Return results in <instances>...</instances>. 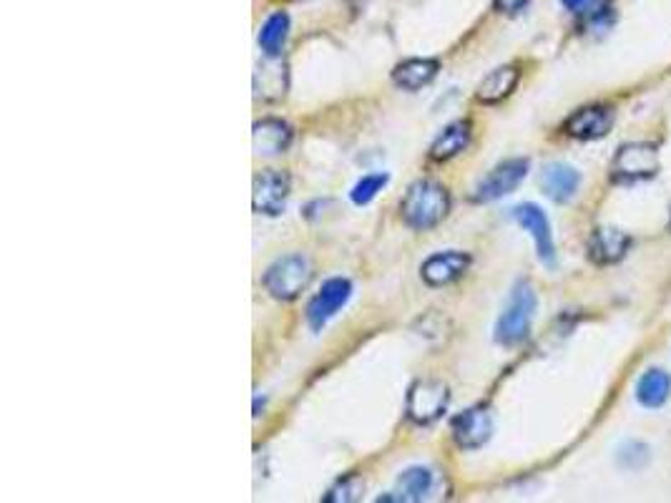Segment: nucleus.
<instances>
[{
	"label": "nucleus",
	"mask_w": 671,
	"mask_h": 503,
	"mask_svg": "<svg viewBox=\"0 0 671 503\" xmlns=\"http://www.w3.org/2000/svg\"><path fill=\"white\" fill-rule=\"evenodd\" d=\"M450 212V194L443 184L433 182V179H420L413 187L405 192L403 202H400V217L410 229H425L438 227Z\"/></svg>",
	"instance_id": "nucleus-1"
},
{
	"label": "nucleus",
	"mask_w": 671,
	"mask_h": 503,
	"mask_svg": "<svg viewBox=\"0 0 671 503\" xmlns=\"http://www.w3.org/2000/svg\"><path fill=\"white\" fill-rule=\"evenodd\" d=\"M536 292L528 282H518L513 287L508 305L503 307L501 317L496 322V340L501 345H518L528 338L533 325V315H536Z\"/></svg>",
	"instance_id": "nucleus-2"
},
{
	"label": "nucleus",
	"mask_w": 671,
	"mask_h": 503,
	"mask_svg": "<svg viewBox=\"0 0 671 503\" xmlns=\"http://www.w3.org/2000/svg\"><path fill=\"white\" fill-rule=\"evenodd\" d=\"M310 277L312 267L307 262V257L287 255L279 257L274 265H269V270L264 272V287H267V292L274 300L290 302L295 297H300V292L305 290Z\"/></svg>",
	"instance_id": "nucleus-3"
},
{
	"label": "nucleus",
	"mask_w": 671,
	"mask_h": 503,
	"mask_svg": "<svg viewBox=\"0 0 671 503\" xmlns=\"http://www.w3.org/2000/svg\"><path fill=\"white\" fill-rule=\"evenodd\" d=\"M659 151L656 146L644 144V141H631L616 151L614 161H611V177L614 182H641V179H651L659 174Z\"/></svg>",
	"instance_id": "nucleus-4"
},
{
	"label": "nucleus",
	"mask_w": 671,
	"mask_h": 503,
	"mask_svg": "<svg viewBox=\"0 0 671 503\" xmlns=\"http://www.w3.org/2000/svg\"><path fill=\"white\" fill-rule=\"evenodd\" d=\"M448 385L440 383V380L425 378L418 380V383L410 385L408 390V403H405V410H408V418L418 426H430L445 413L448 408Z\"/></svg>",
	"instance_id": "nucleus-5"
},
{
	"label": "nucleus",
	"mask_w": 671,
	"mask_h": 503,
	"mask_svg": "<svg viewBox=\"0 0 671 503\" xmlns=\"http://www.w3.org/2000/svg\"><path fill=\"white\" fill-rule=\"evenodd\" d=\"M290 199V177L277 169H269L254 177L252 187V207L257 214L264 217H277L287 207Z\"/></svg>",
	"instance_id": "nucleus-6"
},
{
	"label": "nucleus",
	"mask_w": 671,
	"mask_h": 503,
	"mask_svg": "<svg viewBox=\"0 0 671 503\" xmlns=\"http://www.w3.org/2000/svg\"><path fill=\"white\" fill-rule=\"evenodd\" d=\"M528 159H508L498 164L478 187H475L473 199L475 202H496V199L506 197V194L516 192L521 187L523 179L528 177Z\"/></svg>",
	"instance_id": "nucleus-7"
},
{
	"label": "nucleus",
	"mask_w": 671,
	"mask_h": 503,
	"mask_svg": "<svg viewBox=\"0 0 671 503\" xmlns=\"http://www.w3.org/2000/svg\"><path fill=\"white\" fill-rule=\"evenodd\" d=\"M350 295H352V285L347 280H342V277H332V280H327L325 285L320 287V292L312 297L310 305H307V325H310L315 332H320L322 327H325L327 322H330L332 317H335L337 312L345 307V302L350 300Z\"/></svg>",
	"instance_id": "nucleus-8"
},
{
	"label": "nucleus",
	"mask_w": 671,
	"mask_h": 503,
	"mask_svg": "<svg viewBox=\"0 0 671 503\" xmlns=\"http://www.w3.org/2000/svg\"><path fill=\"white\" fill-rule=\"evenodd\" d=\"M453 441L455 446L463 448V451H475V448H483L493 436V415L491 410L483 408V405H475V408L465 410L453 421Z\"/></svg>",
	"instance_id": "nucleus-9"
},
{
	"label": "nucleus",
	"mask_w": 671,
	"mask_h": 503,
	"mask_svg": "<svg viewBox=\"0 0 671 503\" xmlns=\"http://www.w3.org/2000/svg\"><path fill=\"white\" fill-rule=\"evenodd\" d=\"M513 219H516V222L533 237L538 260H541L546 267L556 265V244H553L551 222H548V217L543 214V209L536 207V204H518V207L513 209Z\"/></svg>",
	"instance_id": "nucleus-10"
},
{
	"label": "nucleus",
	"mask_w": 671,
	"mask_h": 503,
	"mask_svg": "<svg viewBox=\"0 0 671 503\" xmlns=\"http://www.w3.org/2000/svg\"><path fill=\"white\" fill-rule=\"evenodd\" d=\"M611 126H614V109L611 106H584V109L573 111L568 116L563 131L579 141H596L604 139Z\"/></svg>",
	"instance_id": "nucleus-11"
},
{
	"label": "nucleus",
	"mask_w": 671,
	"mask_h": 503,
	"mask_svg": "<svg viewBox=\"0 0 671 503\" xmlns=\"http://www.w3.org/2000/svg\"><path fill=\"white\" fill-rule=\"evenodd\" d=\"M470 257L458 249H448V252H438V255L428 257L420 267V275H423L425 285L430 287H445L453 285L455 280L468 272Z\"/></svg>",
	"instance_id": "nucleus-12"
},
{
	"label": "nucleus",
	"mask_w": 671,
	"mask_h": 503,
	"mask_svg": "<svg viewBox=\"0 0 671 503\" xmlns=\"http://www.w3.org/2000/svg\"><path fill=\"white\" fill-rule=\"evenodd\" d=\"M629 247V234L616 227H599L589 239V257L596 265H616L624 260Z\"/></svg>",
	"instance_id": "nucleus-13"
},
{
	"label": "nucleus",
	"mask_w": 671,
	"mask_h": 503,
	"mask_svg": "<svg viewBox=\"0 0 671 503\" xmlns=\"http://www.w3.org/2000/svg\"><path fill=\"white\" fill-rule=\"evenodd\" d=\"M541 187L546 192L548 199L558 204H566L576 197L581 187V174L573 169L571 164H563V161H553L543 169L541 174Z\"/></svg>",
	"instance_id": "nucleus-14"
},
{
	"label": "nucleus",
	"mask_w": 671,
	"mask_h": 503,
	"mask_svg": "<svg viewBox=\"0 0 671 503\" xmlns=\"http://www.w3.org/2000/svg\"><path fill=\"white\" fill-rule=\"evenodd\" d=\"M252 144H254V151L262 156L284 154V151L290 149V144H292L290 124L282 119L257 121L252 131Z\"/></svg>",
	"instance_id": "nucleus-15"
},
{
	"label": "nucleus",
	"mask_w": 671,
	"mask_h": 503,
	"mask_svg": "<svg viewBox=\"0 0 671 503\" xmlns=\"http://www.w3.org/2000/svg\"><path fill=\"white\" fill-rule=\"evenodd\" d=\"M518 78H521V71L516 66L496 68V71H491L478 83L475 99L481 101V104H501L503 99L513 94V89L518 86Z\"/></svg>",
	"instance_id": "nucleus-16"
},
{
	"label": "nucleus",
	"mask_w": 671,
	"mask_h": 503,
	"mask_svg": "<svg viewBox=\"0 0 671 503\" xmlns=\"http://www.w3.org/2000/svg\"><path fill=\"white\" fill-rule=\"evenodd\" d=\"M438 71L440 63L435 58H410L395 66L393 83L403 91H420L438 76Z\"/></svg>",
	"instance_id": "nucleus-17"
},
{
	"label": "nucleus",
	"mask_w": 671,
	"mask_h": 503,
	"mask_svg": "<svg viewBox=\"0 0 671 503\" xmlns=\"http://www.w3.org/2000/svg\"><path fill=\"white\" fill-rule=\"evenodd\" d=\"M671 395V375L661 368L646 370L636 383V400L644 408H661Z\"/></svg>",
	"instance_id": "nucleus-18"
},
{
	"label": "nucleus",
	"mask_w": 671,
	"mask_h": 503,
	"mask_svg": "<svg viewBox=\"0 0 671 503\" xmlns=\"http://www.w3.org/2000/svg\"><path fill=\"white\" fill-rule=\"evenodd\" d=\"M470 144V124L468 121H453L450 126H445L443 134L433 141L430 146V159L433 161H448L453 156H458L460 151H465V146Z\"/></svg>",
	"instance_id": "nucleus-19"
},
{
	"label": "nucleus",
	"mask_w": 671,
	"mask_h": 503,
	"mask_svg": "<svg viewBox=\"0 0 671 503\" xmlns=\"http://www.w3.org/2000/svg\"><path fill=\"white\" fill-rule=\"evenodd\" d=\"M287 33H290V18L287 13H272L264 21L262 31H259V48L267 58H279L284 43H287Z\"/></svg>",
	"instance_id": "nucleus-20"
},
{
	"label": "nucleus",
	"mask_w": 671,
	"mask_h": 503,
	"mask_svg": "<svg viewBox=\"0 0 671 503\" xmlns=\"http://www.w3.org/2000/svg\"><path fill=\"white\" fill-rule=\"evenodd\" d=\"M430 491H433V471H428V468L413 466L398 478L400 501H423Z\"/></svg>",
	"instance_id": "nucleus-21"
},
{
	"label": "nucleus",
	"mask_w": 671,
	"mask_h": 503,
	"mask_svg": "<svg viewBox=\"0 0 671 503\" xmlns=\"http://www.w3.org/2000/svg\"><path fill=\"white\" fill-rule=\"evenodd\" d=\"M388 184V177L385 174H367V177H362L360 182L352 187L350 197L352 202L357 204V207H362V204H370L372 199L377 197V194L382 192V187Z\"/></svg>",
	"instance_id": "nucleus-22"
},
{
	"label": "nucleus",
	"mask_w": 671,
	"mask_h": 503,
	"mask_svg": "<svg viewBox=\"0 0 671 503\" xmlns=\"http://www.w3.org/2000/svg\"><path fill=\"white\" fill-rule=\"evenodd\" d=\"M262 78H264L262 86H254V89H257V96L267 99V96H269L267 91H274V99L284 96V89H287V81H284V71H279V68H264Z\"/></svg>",
	"instance_id": "nucleus-23"
},
{
	"label": "nucleus",
	"mask_w": 671,
	"mask_h": 503,
	"mask_svg": "<svg viewBox=\"0 0 671 503\" xmlns=\"http://www.w3.org/2000/svg\"><path fill=\"white\" fill-rule=\"evenodd\" d=\"M646 461H649V448H646L644 443L631 441L629 446H624V451H621V463H624V466L641 468Z\"/></svg>",
	"instance_id": "nucleus-24"
},
{
	"label": "nucleus",
	"mask_w": 671,
	"mask_h": 503,
	"mask_svg": "<svg viewBox=\"0 0 671 503\" xmlns=\"http://www.w3.org/2000/svg\"><path fill=\"white\" fill-rule=\"evenodd\" d=\"M357 493H360V486L352 478H347V481H340L335 488H330L325 501H355Z\"/></svg>",
	"instance_id": "nucleus-25"
},
{
	"label": "nucleus",
	"mask_w": 671,
	"mask_h": 503,
	"mask_svg": "<svg viewBox=\"0 0 671 503\" xmlns=\"http://www.w3.org/2000/svg\"><path fill=\"white\" fill-rule=\"evenodd\" d=\"M528 3H531V0H496V11L506 13V16H516V13H521Z\"/></svg>",
	"instance_id": "nucleus-26"
},
{
	"label": "nucleus",
	"mask_w": 671,
	"mask_h": 503,
	"mask_svg": "<svg viewBox=\"0 0 671 503\" xmlns=\"http://www.w3.org/2000/svg\"><path fill=\"white\" fill-rule=\"evenodd\" d=\"M563 6L568 8V11H573V13H579V11H584L586 6H589L591 0H561Z\"/></svg>",
	"instance_id": "nucleus-27"
},
{
	"label": "nucleus",
	"mask_w": 671,
	"mask_h": 503,
	"mask_svg": "<svg viewBox=\"0 0 671 503\" xmlns=\"http://www.w3.org/2000/svg\"><path fill=\"white\" fill-rule=\"evenodd\" d=\"M292 3H310V0H292Z\"/></svg>",
	"instance_id": "nucleus-28"
},
{
	"label": "nucleus",
	"mask_w": 671,
	"mask_h": 503,
	"mask_svg": "<svg viewBox=\"0 0 671 503\" xmlns=\"http://www.w3.org/2000/svg\"><path fill=\"white\" fill-rule=\"evenodd\" d=\"M669 232H671V209H669Z\"/></svg>",
	"instance_id": "nucleus-29"
}]
</instances>
